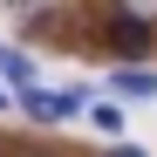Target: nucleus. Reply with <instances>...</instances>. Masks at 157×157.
Wrapping results in <instances>:
<instances>
[{
  "instance_id": "obj_1",
  "label": "nucleus",
  "mask_w": 157,
  "mask_h": 157,
  "mask_svg": "<svg viewBox=\"0 0 157 157\" xmlns=\"http://www.w3.org/2000/svg\"><path fill=\"white\" fill-rule=\"evenodd\" d=\"M75 102H82V96H75V89H28V96H21V109H28L34 123H62V116H75Z\"/></svg>"
},
{
  "instance_id": "obj_2",
  "label": "nucleus",
  "mask_w": 157,
  "mask_h": 157,
  "mask_svg": "<svg viewBox=\"0 0 157 157\" xmlns=\"http://www.w3.org/2000/svg\"><path fill=\"white\" fill-rule=\"evenodd\" d=\"M109 34H116V55H144V48H150V28H144V14H116L109 21Z\"/></svg>"
},
{
  "instance_id": "obj_3",
  "label": "nucleus",
  "mask_w": 157,
  "mask_h": 157,
  "mask_svg": "<svg viewBox=\"0 0 157 157\" xmlns=\"http://www.w3.org/2000/svg\"><path fill=\"white\" fill-rule=\"evenodd\" d=\"M109 89H116V96H157V75H150V68H116Z\"/></svg>"
},
{
  "instance_id": "obj_4",
  "label": "nucleus",
  "mask_w": 157,
  "mask_h": 157,
  "mask_svg": "<svg viewBox=\"0 0 157 157\" xmlns=\"http://www.w3.org/2000/svg\"><path fill=\"white\" fill-rule=\"evenodd\" d=\"M0 75H7V82H21V89H34V62L21 55V48H0Z\"/></svg>"
},
{
  "instance_id": "obj_5",
  "label": "nucleus",
  "mask_w": 157,
  "mask_h": 157,
  "mask_svg": "<svg viewBox=\"0 0 157 157\" xmlns=\"http://www.w3.org/2000/svg\"><path fill=\"white\" fill-rule=\"evenodd\" d=\"M89 123L102 130V137H116V130H123V109H116V102H89Z\"/></svg>"
},
{
  "instance_id": "obj_6",
  "label": "nucleus",
  "mask_w": 157,
  "mask_h": 157,
  "mask_svg": "<svg viewBox=\"0 0 157 157\" xmlns=\"http://www.w3.org/2000/svg\"><path fill=\"white\" fill-rule=\"evenodd\" d=\"M109 157H144V150H137V144H116V150H109Z\"/></svg>"
},
{
  "instance_id": "obj_7",
  "label": "nucleus",
  "mask_w": 157,
  "mask_h": 157,
  "mask_svg": "<svg viewBox=\"0 0 157 157\" xmlns=\"http://www.w3.org/2000/svg\"><path fill=\"white\" fill-rule=\"evenodd\" d=\"M7 102H14V96H7V89H0V109H7Z\"/></svg>"
}]
</instances>
